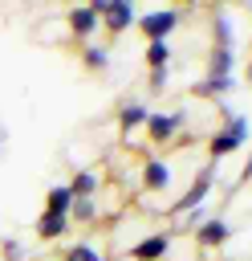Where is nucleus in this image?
Listing matches in <instances>:
<instances>
[{
	"label": "nucleus",
	"instance_id": "nucleus-1",
	"mask_svg": "<svg viewBox=\"0 0 252 261\" xmlns=\"http://www.w3.org/2000/svg\"><path fill=\"white\" fill-rule=\"evenodd\" d=\"M248 118L244 114H232V118H224V126H215L211 135H207V159L211 163H219V159H228V155H236L244 143H248Z\"/></svg>",
	"mask_w": 252,
	"mask_h": 261
},
{
	"label": "nucleus",
	"instance_id": "nucleus-2",
	"mask_svg": "<svg viewBox=\"0 0 252 261\" xmlns=\"http://www.w3.org/2000/svg\"><path fill=\"white\" fill-rule=\"evenodd\" d=\"M175 237H179L175 224H171V228H150L146 237H138V241L126 249V257H130V261H167Z\"/></svg>",
	"mask_w": 252,
	"mask_h": 261
},
{
	"label": "nucleus",
	"instance_id": "nucleus-3",
	"mask_svg": "<svg viewBox=\"0 0 252 261\" xmlns=\"http://www.w3.org/2000/svg\"><path fill=\"white\" fill-rule=\"evenodd\" d=\"M179 20H183L179 8H150V12H138L134 16V29L142 33V41H167L179 29Z\"/></svg>",
	"mask_w": 252,
	"mask_h": 261
},
{
	"label": "nucleus",
	"instance_id": "nucleus-4",
	"mask_svg": "<svg viewBox=\"0 0 252 261\" xmlns=\"http://www.w3.org/2000/svg\"><path fill=\"white\" fill-rule=\"evenodd\" d=\"M211 184H215V163L207 159L199 171H195V179H191V188H183V196L171 204V216H183V212H195L203 200H207V192H211Z\"/></svg>",
	"mask_w": 252,
	"mask_h": 261
},
{
	"label": "nucleus",
	"instance_id": "nucleus-5",
	"mask_svg": "<svg viewBox=\"0 0 252 261\" xmlns=\"http://www.w3.org/2000/svg\"><path fill=\"white\" fill-rule=\"evenodd\" d=\"M142 130H146V139H150L154 147H167V143H175L179 130H183V110H150L146 122H142Z\"/></svg>",
	"mask_w": 252,
	"mask_h": 261
},
{
	"label": "nucleus",
	"instance_id": "nucleus-6",
	"mask_svg": "<svg viewBox=\"0 0 252 261\" xmlns=\"http://www.w3.org/2000/svg\"><path fill=\"white\" fill-rule=\"evenodd\" d=\"M65 29H69L73 45H89L93 33H102V16L89 4H73V8H65Z\"/></svg>",
	"mask_w": 252,
	"mask_h": 261
},
{
	"label": "nucleus",
	"instance_id": "nucleus-7",
	"mask_svg": "<svg viewBox=\"0 0 252 261\" xmlns=\"http://www.w3.org/2000/svg\"><path fill=\"white\" fill-rule=\"evenodd\" d=\"M138 188L146 196H163L171 188V163L163 155H142V163H138Z\"/></svg>",
	"mask_w": 252,
	"mask_h": 261
},
{
	"label": "nucleus",
	"instance_id": "nucleus-8",
	"mask_svg": "<svg viewBox=\"0 0 252 261\" xmlns=\"http://www.w3.org/2000/svg\"><path fill=\"white\" fill-rule=\"evenodd\" d=\"M191 232H195V245H199L203 253H215V249H224V245L232 241V232H236V228H232L224 216H211V220H199Z\"/></svg>",
	"mask_w": 252,
	"mask_h": 261
},
{
	"label": "nucleus",
	"instance_id": "nucleus-9",
	"mask_svg": "<svg viewBox=\"0 0 252 261\" xmlns=\"http://www.w3.org/2000/svg\"><path fill=\"white\" fill-rule=\"evenodd\" d=\"M134 16H138V0H110V8L102 12V33L122 37L134 29Z\"/></svg>",
	"mask_w": 252,
	"mask_h": 261
},
{
	"label": "nucleus",
	"instance_id": "nucleus-10",
	"mask_svg": "<svg viewBox=\"0 0 252 261\" xmlns=\"http://www.w3.org/2000/svg\"><path fill=\"white\" fill-rule=\"evenodd\" d=\"M146 106L138 102V98H126V102H118V114H114V126L122 130V139L126 135H134V130H142V122H146Z\"/></svg>",
	"mask_w": 252,
	"mask_h": 261
},
{
	"label": "nucleus",
	"instance_id": "nucleus-11",
	"mask_svg": "<svg viewBox=\"0 0 252 261\" xmlns=\"http://www.w3.org/2000/svg\"><path fill=\"white\" fill-rule=\"evenodd\" d=\"M69 228H73V224H69V216H57V212H41V216H37V224H33L37 241H45V245L61 241V237H65Z\"/></svg>",
	"mask_w": 252,
	"mask_h": 261
},
{
	"label": "nucleus",
	"instance_id": "nucleus-12",
	"mask_svg": "<svg viewBox=\"0 0 252 261\" xmlns=\"http://www.w3.org/2000/svg\"><path fill=\"white\" fill-rule=\"evenodd\" d=\"M211 41H215V49H236V24H232V12L219 8V4H215V12H211Z\"/></svg>",
	"mask_w": 252,
	"mask_h": 261
},
{
	"label": "nucleus",
	"instance_id": "nucleus-13",
	"mask_svg": "<svg viewBox=\"0 0 252 261\" xmlns=\"http://www.w3.org/2000/svg\"><path fill=\"white\" fill-rule=\"evenodd\" d=\"M69 224H102V212H98V200L93 196H73V208H69Z\"/></svg>",
	"mask_w": 252,
	"mask_h": 261
},
{
	"label": "nucleus",
	"instance_id": "nucleus-14",
	"mask_svg": "<svg viewBox=\"0 0 252 261\" xmlns=\"http://www.w3.org/2000/svg\"><path fill=\"white\" fill-rule=\"evenodd\" d=\"M232 86H236V77H203V82H195V86H191V94H195V98L224 102V94H232Z\"/></svg>",
	"mask_w": 252,
	"mask_h": 261
},
{
	"label": "nucleus",
	"instance_id": "nucleus-15",
	"mask_svg": "<svg viewBox=\"0 0 252 261\" xmlns=\"http://www.w3.org/2000/svg\"><path fill=\"white\" fill-rule=\"evenodd\" d=\"M69 192H73V196H98V192H102V171H93V167H77L73 179H69Z\"/></svg>",
	"mask_w": 252,
	"mask_h": 261
},
{
	"label": "nucleus",
	"instance_id": "nucleus-16",
	"mask_svg": "<svg viewBox=\"0 0 252 261\" xmlns=\"http://www.w3.org/2000/svg\"><path fill=\"white\" fill-rule=\"evenodd\" d=\"M69 208H73V192H69V184H49V188H45V212L69 216Z\"/></svg>",
	"mask_w": 252,
	"mask_h": 261
},
{
	"label": "nucleus",
	"instance_id": "nucleus-17",
	"mask_svg": "<svg viewBox=\"0 0 252 261\" xmlns=\"http://www.w3.org/2000/svg\"><path fill=\"white\" fill-rule=\"evenodd\" d=\"M232 69H236V49H215L211 45V53H207V77H232Z\"/></svg>",
	"mask_w": 252,
	"mask_h": 261
},
{
	"label": "nucleus",
	"instance_id": "nucleus-18",
	"mask_svg": "<svg viewBox=\"0 0 252 261\" xmlns=\"http://www.w3.org/2000/svg\"><path fill=\"white\" fill-rule=\"evenodd\" d=\"M57 261H110V253L98 249V245H89V241H77V245H69Z\"/></svg>",
	"mask_w": 252,
	"mask_h": 261
},
{
	"label": "nucleus",
	"instance_id": "nucleus-19",
	"mask_svg": "<svg viewBox=\"0 0 252 261\" xmlns=\"http://www.w3.org/2000/svg\"><path fill=\"white\" fill-rule=\"evenodd\" d=\"M142 61H146V69H163V65H171V45H167V41H146Z\"/></svg>",
	"mask_w": 252,
	"mask_h": 261
},
{
	"label": "nucleus",
	"instance_id": "nucleus-20",
	"mask_svg": "<svg viewBox=\"0 0 252 261\" xmlns=\"http://www.w3.org/2000/svg\"><path fill=\"white\" fill-rule=\"evenodd\" d=\"M81 65L89 69V73H106V65H110V53L102 49V45H81Z\"/></svg>",
	"mask_w": 252,
	"mask_h": 261
},
{
	"label": "nucleus",
	"instance_id": "nucleus-21",
	"mask_svg": "<svg viewBox=\"0 0 252 261\" xmlns=\"http://www.w3.org/2000/svg\"><path fill=\"white\" fill-rule=\"evenodd\" d=\"M167 82H171V65H163V69H146V86L159 94V90H167Z\"/></svg>",
	"mask_w": 252,
	"mask_h": 261
},
{
	"label": "nucleus",
	"instance_id": "nucleus-22",
	"mask_svg": "<svg viewBox=\"0 0 252 261\" xmlns=\"http://www.w3.org/2000/svg\"><path fill=\"white\" fill-rule=\"evenodd\" d=\"M4 261H24V249H20V241H4Z\"/></svg>",
	"mask_w": 252,
	"mask_h": 261
},
{
	"label": "nucleus",
	"instance_id": "nucleus-23",
	"mask_svg": "<svg viewBox=\"0 0 252 261\" xmlns=\"http://www.w3.org/2000/svg\"><path fill=\"white\" fill-rule=\"evenodd\" d=\"M85 4H89V8H93V12H98V16H102V12H106V8H110V0H85Z\"/></svg>",
	"mask_w": 252,
	"mask_h": 261
},
{
	"label": "nucleus",
	"instance_id": "nucleus-24",
	"mask_svg": "<svg viewBox=\"0 0 252 261\" xmlns=\"http://www.w3.org/2000/svg\"><path fill=\"white\" fill-rule=\"evenodd\" d=\"M240 179H244V184H248V179H252V155H248V163H244V167H240Z\"/></svg>",
	"mask_w": 252,
	"mask_h": 261
},
{
	"label": "nucleus",
	"instance_id": "nucleus-25",
	"mask_svg": "<svg viewBox=\"0 0 252 261\" xmlns=\"http://www.w3.org/2000/svg\"><path fill=\"white\" fill-rule=\"evenodd\" d=\"M61 4H65V8H73V4H85V0H61Z\"/></svg>",
	"mask_w": 252,
	"mask_h": 261
},
{
	"label": "nucleus",
	"instance_id": "nucleus-26",
	"mask_svg": "<svg viewBox=\"0 0 252 261\" xmlns=\"http://www.w3.org/2000/svg\"><path fill=\"white\" fill-rule=\"evenodd\" d=\"M179 4H187V8H195V4H199V0H179Z\"/></svg>",
	"mask_w": 252,
	"mask_h": 261
},
{
	"label": "nucleus",
	"instance_id": "nucleus-27",
	"mask_svg": "<svg viewBox=\"0 0 252 261\" xmlns=\"http://www.w3.org/2000/svg\"><path fill=\"white\" fill-rule=\"evenodd\" d=\"M37 261H53V257H37Z\"/></svg>",
	"mask_w": 252,
	"mask_h": 261
}]
</instances>
